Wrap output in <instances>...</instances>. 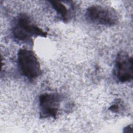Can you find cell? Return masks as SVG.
<instances>
[{"instance_id":"obj_1","label":"cell","mask_w":133,"mask_h":133,"mask_svg":"<svg viewBox=\"0 0 133 133\" xmlns=\"http://www.w3.org/2000/svg\"><path fill=\"white\" fill-rule=\"evenodd\" d=\"M14 37L19 41H25L32 37H46L47 33L35 24L25 14H21L17 18L12 28Z\"/></svg>"},{"instance_id":"obj_2","label":"cell","mask_w":133,"mask_h":133,"mask_svg":"<svg viewBox=\"0 0 133 133\" xmlns=\"http://www.w3.org/2000/svg\"><path fill=\"white\" fill-rule=\"evenodd\" d=\"M86 19L92 23L111 26L118 21V16L113 8L99 5L89 7L86 11Z\"/></svg>"},{"instance_id":"obj_3","label":"cell","mask_w":133,"mask_h":133,"mask_svg":"<svg viewBox=\"0 0 133 133\" xmlns=\"http://www.w3.org/2000/svg\"><path fill=\"white\" fill-rule=\"evenodd\" d=\"M17 58L20 70L26 77L34 79L41 74L40 63L33 51L21 48L18 52Z\"/></svg>"},{"instance_id":"obj_4","label":"cell","mask_w":133,"mask_h":133,"mask_svg":"<svg viewBox=\"0 0 133 133\" xmlns=\"http://www.w3.org/2000/svg\"><path fill=\"white\" fill-rule=\"evenodd\" d=\"M114 74L122 83L129 82L133 78L132 57L125 51H119L116 57Z\"/></svg>"},{"instance_id":"obj_5","label":"cell","mask_w":133,"mask_h":133,"mask_svg":"<svg viewBox=\"0 0 133 133\" xmlns=\"http://www.w3.org/2000/svg\"><path fill=\"white\" fill-rule=\"evenodd\" d=\"M62 101L61 96L58 93H44L39 97V116L41 118H55Z\"/></svg>"},{"instance_id":"obj_6","label":"cell","mask_w":133,"mask_h":133,"mask_svg":"<svg viewBox=\"0 0 133 133\" xmlns=\"http://www.w3.org/2000/svg\"><path fill=\"white\" fill-rule=\"evenodd\" d=\"M52 7L60 16L64 21H67L69 18V11L66 6L62 2L57 1H49Z\"/></svg>"},{"instance_id":"obj_7","label":"cell","mask_w":133,"mask_h":133,"mask_svg":"<svg viewBox=\"0 0 133 133\" xmlns=\"http://www.w3.org/2000/svg\"><path fill=\"white\" fill-rule=\"evenodd\" d=\"M120 102H121L120 101H116L115 102V103L112 104L109 107V110L113 112H115V113L118 112L121 110L120 105L119 104Z\"/></svg>"}]
</instances>
